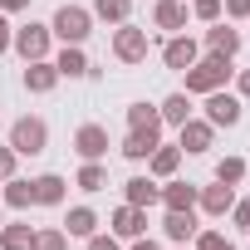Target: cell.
<instances>
[{"mask_svg": "<svg viewBox=\"0 0 250 250\" xmlns=\"http://www.w3.org/2000/svg\"><path fill=\"white\" fill-rule=\"evenodd\" d=\"M187 74V93H216V88H226L230 79H235V69H230V59L226 54H201L191 69H182Z\"/></svg>", "mask_w": 250, "mask_h": 250, "instance_id": "obj_1", "label": "cell"}, {"mask_svg": "<svg viewBox=\"0 0 250 250\" xmlns=\"http://www.w3.org/2000/svg\"><path fill=\"white\" fill-rule=\"evenodd\" d=\"M49 30H54V40H64V44H83V40L93 35V10H88V5H59L54 20H49Z\"/></svg>", "mask_w": 250, "mask_h": 250, "instance_id": "obj_2", "label": "cell"}, {"mask_svg": "<svg viewBox=\"0 0 250 250\" xmlns=\"http://www.w3.org/2000/svg\"><path fill=\"white\" fill-rule=\"evenodd\" d=\"M10 147H15L20 157H40V152L49 147V123L35 118V113L15 118V123H10Z\"/></svg>", "mask_w": 250, "mask_h": 250, "instance_id": "obj_3", "label": "cell"}, {"mask_svg": "<svg viewBox=\"0 0 250 250\" xmlns=\"http://www.w3.org/2000/svg\"><path fill=\"white\" fill-rule=\"evenodd\" d=\"M49 44H54V30L49 25H40V20H30V25H20L15 35H10V49L30 64V59H49Z\"/></svg>", "mask_w": 250, "mask_h": 250, "instance_id": "obj_4", "label": "cell"}, {"mask_svg": "<svg viewBox=\"0 0 250 250\" xmlns=\"http://www.w3.org/2000/svg\"><path fill=\"white\" fill-rule=\"evenodd\" d=\"M147 49H152V40H147V30H138L133 20H123V25L113 30V59H118V64H143Z\"/></svg>", "mask_w": 250, "mask_h": 250, "instance_id": "obj_5", "label": "cell"}, {"mask_svg": "<svg viewBox=\"0 0 250 250\" xmlns=\"http://www.w3.org/2000/svg\"><path fill=\"white\" fill-rule=\"evenodd\" d=\"M240 118H245V98H235L226 88L206 93V123H211V128H235Z\"/></svg>", "mask_w": 250, "mask_h": 250, "instance_id": "obj_6", "label": "cell"}, {"mask_svg": "<svg viewBox=\"0 0 250 250\" xmlns=\"http://www.w3.org/2000/svg\"><path fill=\"white\" fill-rule=\"evenodd\" d=\"M211 143H216V128H211L206 118H196V113H191L182 128H177V147H182V152H191V157L211 152Z\"/></svg>", "mask_w": 250, "mask_h": 250, "instance_id": "obj_7", "label": "cell"}, {"mask_svg": "<svg viewBox=\"0 0 250 250\" xmlns=\"http://www.w3.org/2000/svg\"><path fill=\"white\" fill-rule=\"evenodd\" d=\"M108 128L103 123H83V128L74 133V152H79V162H103L108 157Z\"/></svg>", "mask_w": 250, "mask_h": 250, "instance_id": "obj_8", "label": "cell"}, {"mask_svg": "<svg viewBox=\"0 0 250 250\" xmlns=\"http://www.w3.org/2000/svg\"><path fill=\"white\" fill-rule=\"evenodd\" d=\"M108 230H113L118 240H138V235H147V211H143V206H128V201H123V206L108 216Z\"/></svg>", "mask_w": 250, "mask_h": 250, "instance_id": "obj_9", "label": "cell"}, {"mask_svg": "<svg viewBox=\"0 0 250 250\" xmlns=\"http://www.w3.org/2000/svg\"><path fill=\"white\" fill-rule=\"evenodd\" d=\"M196 59H201V44H196L191 35H172V40L162 44V64H167V69H177V74H182V69H191Z\"/></svg>", "mask_w": 250, "mask_h": 250, "instance_id": "obj_10", "label": "cell"}, {"mask_svg": "<svg viewBox=\"0 0 250 250\" xmlns=\"http://www.w3.org/2000/svg\"><path fill=\"white\" fill-rule=\"evenodd\" d=\"M162 143V128H128V138L118 143V152L128 162H147V152Z\"/></svg>", "mask_w": 250, "mask_h": 250, "instance_id": "obj_11", "label": "cell"}, {"mask_svg": "<svg viewBox=\"0 0 250 250\" xmlns=\"http://www.w3.org/2000/svg\"><path fill=\"white\" fill-rule=\"evenodd\" d=\"M196 230H201L196 211H167V216H162V235H167L172 245H191V240H196Z\"/></svg>", "mask_w": 250, "mask_h": 250, "instance_id": "obj_12", "label": "cell"}, {"mask_svg": "<svg viewBox=\"0 0 250 250\" xmlns=\"http://www.w3.org/2000/svg\"><path fill=\"white\" fill-rule=\"evenodd\" d=\"M206 54H226V59H235V54H240V30H235L230 20H216V25L206 30Z\"/></svg>", "mask_w": 250, "mask_h": 250, "instance_id": "obj_13", "label": "cell"}, {"mask_svg": "<svg viewBox=\"0 0 250 250\" xmlns=\"http://www.w3.org/2000/svg\"><path fill=\"white\" fill-rule=\"evenodd\" d=\"M196 206H201L206 216H230V206H235V187L211 182V187H201V191H196Z\"/></svg>", "mask_w": 250, "mask_h": 250, "instance_id": "obj_14", "label": "cell"}, {"mask_svg": "<svg viewBox=\"0 0 250 250\" xmlns=\"http://www.w3.org/2000/svg\"><path fill=\"white\" fill-rule=\"evenodd\" d=\"M54 69H59V79H88V74H93L83 44H64V49L54 54Z\"/></svg>", "mask_w": 250, "mask_h": 250, "instance_id": "obj_15", "label": "cell"}, {"mask_svg": "<svg viewBox=\"0 0 250 250\" xmlns=\"http://www.w3.org/2000/svg\"><path fill=\"white\" fill-rule=\"evenodd\" d=\"M25 88H30V93H54V88H59L54 59H30V64H25Z\"/></svg>", "mask_w": 250, "mask_h": 250, "instance_id": "obj_16", "label": "cell"}, {"mask_svg": "<svg viewBox=\"0 0 250 250\" xmlns=\"http://www.w3.org/2000/svg\"><path fill=\"white\" fill-rule=\"evenodd\" d=\"M30 191H35V206H64L69 182H64L59 172H44V177H35V182H30Z\"/></svg>", "mask_w": 250, "mask_h": 250, "instance_id": "obj_17", "label": "cell"}, {"mask_svg": "<svg viewBox=\"0 0 250 250\" xmlns=\"http://www.w3.org/2000/svg\"><path fill=\"white\" fill-rule=\"evenodd\" d=\"M196 191L201 187H191V182H177V177H167V187H162V211H196Z\"/></svg>", "mask_w": 250, "mask_h": 250, "instance_id": "obj_18", "label": "cell"}, {"mask_svg": "<svg viewBox=\"0 0 250 250\" xmlns=\"http://www.w3.org/2000/svg\"><path fill=\"white\" fill-rule=\"evenodd\" d=\"M177 167H182V147H172V143H157V147L147 152V172H152L157 182L177 177Z\"/></svg>", "mask_w": 250, "mask_h": 250, "instance_id": "obj_19", "label": "cell"}, {"mask_svg": "<svg viewBox=\"0 0 250 250\" xmlns=\"http://www.w3.org/2000/svg\"><path fill=\"white\" fill-rule=\"evenodd\" d=\"M152 25L167 30V35H182L187 30V5H182V0H157V5H152Z\"/></svg>", "mask_w": 250, "mask_h": 250, "instance_id": "obj_20", "label": "cell"}, {"mask_svg": "<svg viewBox=\"0 0 250 250\" xmlns=\"http://www.w3.org/2000/svg\"><path fill=\"white\" fill-rule=\"evenodd\" d=\"M123 201H128V206H157L162 201V187L152 182V177H133V182H123Z\"/></svg>", "mask_w": 250, "mask_h": 250, "instance_id": "obj_21", "label": "cell"}, {"mask_svg": "<svg viewBox=\"0 0 250 250\" xmlns=\"http://www.w3.org/2000/svg\"><path fill=\"white\" fill-rule=\"evenodd\" d=\"M93 230H98V211H93V206H69V216H64V235L88 240Z\"/></svg>", "mask_w": 250, "mask_h": 250, "instance_id": "obj_22", "label": "cell"}, {"mask_svg": "<svg viewBox=\"0 0 250 250\" xmlns=\"http://www.w3.org/2000/svg\"><path fill=\"white\" fill-rule=\"evenodd\" d=\"M0 250H35V226L30 221H5L0 226Z\"/></svg>", "mask_w": 250, "mask_h": 250, "instance_id": "obj_23", "label": "cell"}, {"mask_svg": "<svg viewBox=\"0 0 250 250\" xmlns=\"http://www.w3.org/2000/svg\"><path fill=\"white\" fill-rule=\"evenodd\" d=\"M157 113H162L167 128H182V123L191 118V93H167V98L157 103Z\"/></svg>", "mask_w": 250, "mask_h": 250, "instance_id": "obj_24", "label": "cell"}, {"mask_svg": "<svg viewBox=\"0 0 250 250\" xmlns=\"http://www.w3.org/2000/svg\"><path fill=\"white\" fill-rule=\"evenodd\" d=\"M93 20H108V25H123V20H128L133 15V0H93Z\"/></svg>", "mask_w": 250, "mask_h": 250, "instance_id": "obj_25", "label": "cell"}, {"mask_svg": "<svg viewBox=\"0 0 250 250\" xmlns=\"http://www.w3.org/2000/svg\"><path fill=\"white\" fill-rule=\"evenodd\" d=\"M0 187H5V206L10 211H30L35 206V191H30L25 177H10V182H0Z\"/></svg>", "mask_w": 250, "mask_h": 250, "instance_id": "obj_26", "label": "cell"}, {"mask_svg": "<svg viewBox=\"0 0 250 250\" xmlns=\"http://www.w3.org/2000/svg\"><path fill=\"white\" fill-rule=\"evenodd\" d=\"M74 187H79V191H88V196H93V191H103V187H108V167H103V162H83V167H79V177H74Z\"/></svg>", "mask_w": 250, "mask_h": 250, "instance_id": "obj_27", "label": "cell"}, {"mask_svg": "<svg viewBox=\"0 0 250 250\" xmlns=\"http://www.w3.org/2000/svg\"><path fill=\"white\" fill-rule=\"evenodd\" d=\"M128 128H162L157 103H128Z\"/></svg>", "mask_w": 250, "mask_h": 250, "instance_id": "obj_28", "label": "cell"}, {"mask_svg": "<svg viewBox=\"0 0 250 250\" xmlns=\"http://www.w3.org/2000/svg\"><path fill=\"white\" fill-rule=\"evenodd\" d=\"M245 172H250L245 157H221V162H216V182H226V187H240Z\"/></svg>", "mask_w": 250, "mask_h": 250, "instance_id": "obj_29", "label": "cell"}, {"mask_svg": "<svg viewBox=\"0 0 250 250\" xmlns=\"http://www.w3.org/2000/svg\"><path fill=\"white\" fill-rule=\"evenodd\" d=\"M35 250H69V235H64V226L35 230Z\"/></svg>", "mask_w": 250, "mask_h": 250, "instance_id": "obj_30", "label": "cell"}, {"mask_svg": "<svg viewBox=\"0 0 250 250\" xmlns=\"http://www.w3.org/2000/svg\"><path fill=\"white\" fill-rule=\"evenodd\" d=\"M191 250H240V245H230L221 230H196V245Z\"/></svg>", "mask_w": 250, "mask_h": 250, "instance_id": "obj_31", "label": "cell"}, {"mask_svg": "<svg viewBox=\"0 0 250 250\" xmlns=\"http://www.w3.org/2000/svg\"><path fill=\"white\" fill-rule=\"evenodd\" d=\"M191 15H196L201 25H216V20H221V0H191Z\"/></svg>", "mask_w": 250, "mask_h": 250, "instance_id": "obj_32", "label": "cell"}, {"mask_svg": "<svg viewBox=\"0 0 250 250\" xmlns=\"http://www.w3.org/2000/svg\"><path fill=\"white\" fill-rule=\"evenodd\" d=\"M230 226L250 235V196H235V206H230Z\"/></svg>", "mask_w": 250, "mask_h": 250, "instance_id": "obj_33", "label": "cell"}, {"mask_svg": "<svg viewBox=\"0 0 250 250\" xmlns=\"http://www.w3.org/2000/svg\"><path fill=\"white\" fill-rule=\"evenodd\" d=\"M15 167H20V152L5 143V147H0V182H10V177H15Z\"/></svg>", "mask_w": 250, "mask_h": 250, "instance_id": "obj_34", "label": "cell"}, {"mask_svg": "<svg viewBox=\"0 0 250 250\" xmlns=\"http://www.w3.org/2000/svg\"><path fill=\"white\" fill-rule=\"evenodd\" d=\"M221 15L226 20H250V0H221Z\"/></svg>", "mask_w": 250, "mask_h": 250, "instance_id": "obj_35", "label": "cell"}, {"mask_svg": "<svg viewBox=\"0 0 250 250\" xmlns=\"http://www.w3.org/2000/svg\"><path fill=\"white\" fill-rule=\"evenodd\" d=\"M88 250H123V240H118L113 230H108V235H98V230H93V235H88Z\"/></svg>", "mask_w": 250, "mask_h": 250, "instance_id": "obj_36", "label": "cell"}, {"mask_svg": "<svg viewBox=\"0 0 250 250\" xmlns=\"http://www.w3.org/2000/svg\"><path fill=\"white\" fill-rule=\"evenodd\" d=\"M235 98H250V69L235 74Z\"/></svg>", "mask_w": 250, "mask_h": 250, "instance_id": "obj_37", "label": "cell"}, {"mask_svg": "<svg viewBox=\"0 0 250 250\" xmlns=\"http://www.w3.org/2000/svg\"><path fill=\"white\" fill-rule=\"evenodd\" d=\"M20 10H30V0H0V15H20Z\"/></svg>", "mask_w": 250, "mask_h": 250, "instance_id": "obj_38", "label": "cell"}, {"mask_svg": "<svg viewBox=\"0 0 250 250\" xmlns=\"http://www.w3.org/2000/svg\"><path fill=\"white\" fill-rule=\"evenodd\" d=\"M10 35H15V30H10V20L0 15V54H10Z\"/></svg>", "mask_w": 250, "mask_h": 250, "instance_id": "obj_39", "label": "cell"}, {"mask_svg": "<svg viewBox=\"0 0 250 250\" xmlns=\"http://www.w3.org/2000/svg\"><path fill=\"white\" fill-rule=\"evenodd\" d=\"M128 250H162L152 235H138V240H128Z\"/></svg>", "mask_w": 250, "mask_h": 250, "instance_id": "obj_40", "label": "cell"}, {"mask_svg": "<svg viewBox=\"0 0 250 250\" xmlns=\"http://www.w3.org/2000/svg\"><path fill=\"white\" fill-rule=\"evenodd\" d=\"M0 226H5V206H0Z\"/></svg>", "mask_w": 250, "mask_h": 250, "instance_id": "obj_41", "label": "cell"}, {"mask_svg": "<svg viewBox=\"0 0 250 250\" xmlns=\"http://www.w3.org/2000/svg\"><path fill=\"white\" fill-rule=\"evenodd\" d=\"M177 250H191V245H177Z\"/></svg>", "mask_w": 250, "mask_h": 250, "instance_id": "obj_42", "label": "cell"}]
</instances>
